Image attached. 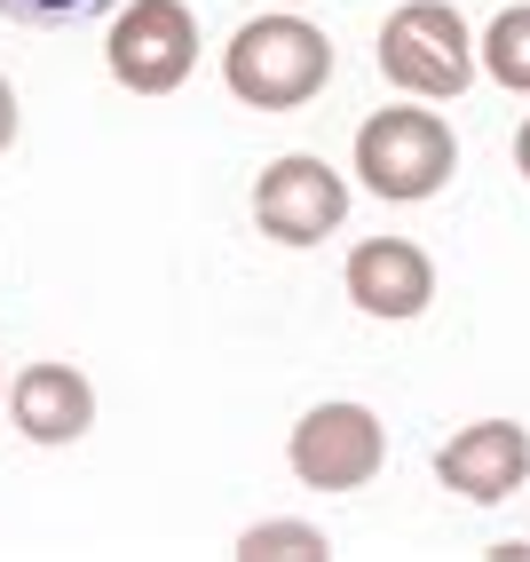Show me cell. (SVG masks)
I'll return each instance as SVG.
<instances>
[{"mask_svg":"<svg viewBox=\"0 0 530 562\" xmlns=\"http://www.w3.org/2000/svg\"><path fill=\"white\" fill-rule=\"evenodd\" d=\"M515 167H522V182H530V120L515 127Z\"/></svg>","mask_w":530,"mask_h":562,"instance_id":"cell-14","label":"cell"},{"mask_svg":"<svg viewBox=\"0 0 530 562\" xmlns=\"http://www.w3.org/2000/svg\"><path fill=\"white\" fill-rule=\"evenodd\" d=\"M293 475L309 483V492H364L372 475L388 468V428L372 404H309L293 420V443H285Z\"/></svg>","mask_w":530,"mask_h":562,"instance_id":"cell-4","label":"cell"},{"mask_svg":"<svg viewBox=\"0 0 530 562\" xmlns=\"http://www.w3.org/2000/svg\"><path fill=\"white\" fill-rule=\"evenodd\" d=\"M475 71H483V48H475V32H467V16L451 9V0H404V9H388V24H381V80L396 95L460 103Z\"/></svg>","mask_w":530,"mask_h":562,"instance_id":"cell-3","label":"cell"},{"mask_svg":"<svg viewBox=\"0 0 530 562\" xmlns=\"http://www.w3.org/2000/svg\"><path fill=\"white\" fill-rule=\"evenodd\" d=\"M111 9V0H0V16H9V24H80V16H103Z\"/></svg>","mask_w":530,"mask_h":562,"instance_id":"cell-12","label":"cell"},{"mask_svg":"<svg viewBox=\"0 0 530 562\" xmlns=\"http://www.w3.org/2000/svg\"><path fill=\"white\" fill-rule=\"evenodd\" d=\"M9 412L24 443H80L95 428V389L80 364H24L9 381Z\"/></svg>","mask_w":530,"mask_h":562,"instance_id":"cell-9","label":"cell"},{"mask_svg":"<svg viewBox=\"0 0 530 562\" xmlns=\"http://www.w3.org/2000/svg\"><path fill=\"white\" fill-rule=\"evenodd\" d=\"M0 396H9V381H0Z\"/></svg>","mask_w":530,"mask_h":562,"instance_id":"cell-16","label":"cell"},{"mask_svg":"<svg viewBox=\"0 0 530 562\" xmlns=\"http://www.w3.org/2000/svg\"><path fill=\"white\" fill-rule=\"evenodd\" d=\"M278 9H301V0H278Z\"/></svg>","mask_w":530,"mask_h":562,"instance_id":"cell-15","label":"cell"},{"mask_svg":"<svg viewBox=\"0 0 530 562\" xmlns=\"http://www.w3.org/2000/svg\"><path fill=\"white\" fill-rule=\"evenodd\" d=\"M451 167H460V143H451V120L443 111H428L420 95H404L388 111H372V120L357 127V175L372 199L388 206H420L436 199Z\"/></svg>","mask_w":530,"mask_h":562,"instance_id":"cell-2","label":"cell"},{"mask_svg":"<svg viewBox=\"0 0 530 562\" xmlns=\"http://www.w3.org/2000/svg\"><path fill=\"white\" fill-rule=\"evenodd\" d=\"M103 64L127 95H174L199 64V16L182 9V0H127V9L111 16Z\"/></svg>","mask_w":530,"mask_h":562,"instance_id":"cell-5","label":"cell"},{"mask_svg":"<svg viewBox=\"0 0 530 562\" xmlns=\"http://www.w3.org/2000/svg\"><path fill=\"white\" fill-rule=\"evenodd\" d=\"M253 222H261V238H278V246H317L325 231L349 222V182L317 151H285L253 182Z\"/></svg>","mask_w":530,"mask_h":562,"instance_id":"cell-6","label":"cell"},{"mask_svg":"<svg viewBox=\"0 0 530 562\" xmlns=\"http://www.w3.org/2000/svg\"><path fill=\"white\" fill-rule=\"evenodd\" d=\"M222 80H230V95L253 103V111H301L332 80V41L293 9L253 16V24L230 32V48H222Z\"/></svg>","mask_w":530,"mask_h":562,"instance_id":"cell-1","label":"cell"},{"mask_svg":"<svg viewBox=\"0 0 530 562\" xmlns=\"http://www.w3.org/2000/svg\"><path fill=\"white\" fill-rule=\"evenodd\" d=\"M436 483L467 507H499L530 483V428L522 420H475L436 452Z\"/></svg>","mask_w":530,"mask_h":562,"instance_id":"cell-7","label":"cell"},{"mask_svg":"<svg viewBox=\"0 0 530 562\" xmlns=\"http://www.w3.org/2000/svg\"><path fill=\"white\" fill-rule=\"evenodd\" d=\"M9 143H16V88L0 80V151H9Z\"/></svg>","mask_w":530,"mask_h":562,"instance_id":"cell-13","label":"cell"},{"mask_svg":"<svg viewBox=\"0 0 530 562\" xmlns=\"http://www.w3.org/2000/svg\"><path fill=\"white\" fill-rule=\"evenodd\" d=\"M475 48H483V71H490L507 95H530V0H515V9L490 16Z\"/></svg>","mask_w":530,"mask_h":562,"instance_id":"cell-10","label":"cell"},{"mask_svg":"<svg viewBox=\"0 0 530 562\" xmlns=\"http://www.w3.org/2000/svg\"><path fill=\"white\" fill-rule=\"evenodd\" d=\"M340 285H349V302L364 317L404 325V317H420L436 302V261L411 246V238H364L349 254V270H340Z\"/></svg>","mask_w":530,"mask_h":562,"instance_id":"cell-8","label":"cell"},{"mask_svg":"<svg viewBox=\"0 0 530 562\" xmlns=\"http://www.w3.org/2000/svg\"><path fill=\"white\" fill-rule=\"evenodd\" d=\"M238 554H246V562H317V554H332V547H325L317 522H253V531L238 539Z\"/></svg>","mask_w":530,"mask_h":562,"instance_id":"cell-11","label":"cell"}]
</instances>
